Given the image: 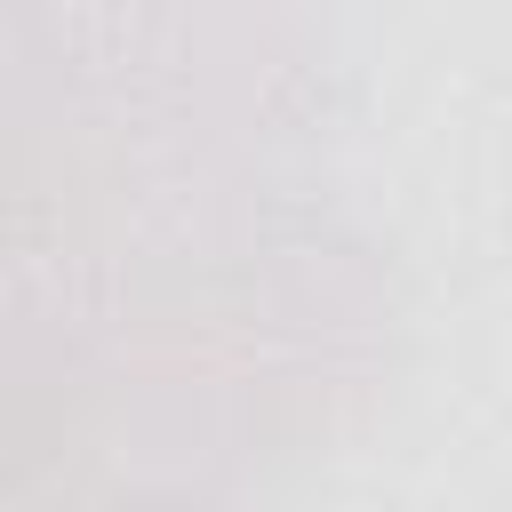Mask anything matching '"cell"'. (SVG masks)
<instances>
[{
	"mask_svg": "<svg viewBox=\"0 0 512 512\" xmlns=\"http://www.w3.org/2000/svg\"><path fill=\"white\" fill-rule=\"evenodd\" d=\"M88 512H232L224 496H208V488H176V480H136L128 496H104V504H88Z\"/></svg>",
	"mask_w": 512,
	"mask_h": 512,
	"instance_id": "obj_3",
	"label": "cell"
},
{
	"mask_svg": "<svg viewBox=\"0 0 512 512\" xmlns=\"http://www.w3.org/2000/svg\"><path fill=\"white\" fill-rule=\"evenodd\" d=\"M16 144H64L72 176L152 208L168 240L256 208L312 112V48L272 16H16Z\"/></svg>",
	"mask_w": 512,
	"mask_h": 512,
	"instance_id": "obj_2",
	"label": "cell"
},
{
	"mask_svg": "<svg viewBox=\"0 0 512 512\" xmlns=\"http://www.w3.org/2000/svg\"><path fill=\"white\" fill-rule=\"evenodd\" d=\"M384 344V272L304 208H248L192 240H160L128 272L64 296V360L128 440L200 472L280 456L368 392Z\"/></svg>",
	"mask_w": 512,
	"mask_h": 512,
	"instance_id": "obj_1",
	"label": "cell"
}]
</instances>
